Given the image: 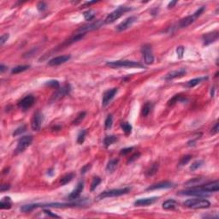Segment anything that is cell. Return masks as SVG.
<instances>
[{
	"mask_svg": "<svg viewBox=\"0 0 219 219\" xmlns=\"http://www.w3.org/2000/svg\"><path fill=\"white\" fill-rule=\"evenodd\" d=\"M180 100H182V96H181L180 94L175 95V96L172 98L171 99L169 100V102H168V105H169V106H172V105H174L175 104L178 103V101H180Z\"/></svg>",
	"mask_w": 219,
	"mask_h": 219,
	"instance_id": "d590c367",
	"label": "cell"
},
{
	"mask_svg": "<svg viewBox=\"0 0 219 219\" xmlns=\"http://www.w3.org/2000/svg\"><path fill=\"white\" fill-rule=\"evenodd\" d=\"M44 212H45V214L48 215V216H50V217H52V218H59V216H57V215H56V214L51 213V211H49V210H44Z\"/></svg>",
	"mask_w": 219,
	"mask_h": 219,
	"instance_id": "816d5d0a",
	"label": "cell"
},
{
	"mask_svg": "<svg viewBox=\"0 0 219 219\" xmlns=\"http://www.w3.org/2000/svg\"><path fill=\"white\" fill-rule=\"evenodd\" d=\"M121 128H122V131L125 133L126 134H131L132 132V126L129 122H122L121 123Z\"/></svg>",
	"mask_w": 219,
	"mask_h": 219,
	"instance_id": "f546056e",
	"label": "cell"
},
{
	"mask_svg": "<svg viewBox=\"0 0 219 219\" xmlns=\"http://www.w3.org/2000/svg\"><path fill=\"white\" fill-rule=\"evenodd\" d=\"M158 167H159V166H158V164H157V163L152 164V166L146 171V177H152V176H154V175L158 172Z\"/></svg>",
	"mask_w": 219,
	"mask_h": 219,
	"instance_id": "4316f807",
	"label": "cell"
},
{
	"mask_svg": "<svg viewBox=\"0 0 219 219\" xmlns=\"http://www.w3.org/2000/svg\"><path fill=\"white\" fill-rule=\"evenodd\" d=\"M26 126L25 125H22V126H21V127H19L17 128L16 130H15V132L13 133V136H16V135H20L21 134H22V133H24L25 131H26Z\"/></svg>",
	"mask_w": 219,
	"mask_h": 219,
	"instance_id": "60d3db41",
	"label": "cell"
},
{
	"mask_svg": "<svg viewBox=\"0 0 219 219\" xmlns=\"http://www.w3.org/2000/svg\"><path fill=\"white\" fill-rule=\"evenodd\" d=\"M133 150H134V147H133V146H131V147H127V148L122 149L121 152H120V154H121V155H123V156H125V155H127L128 153H130Z\"/></svg>",
	"mask_w": 219,
	"mask_h": 219,
	"instance_id": "ee69618b",
	"label": "cell"
},
{
	"mask_svg": "<svg viewBox=\"0 0 219 219\" xmlns=\"http://www.w3.org/2000/svg\"><path fill=\"white\" fill-rule=\"evenodd\" d=\"M203 42L205 45H208L212 43L215 42L218 39V31H213L208 34H205L203 37Z\"/></svg>",
	"mask_w": 219,
	"mask_h": 219,
	"instance_id": "4fadbf2b",
	"label": "cell"
},
{
	"mask_svg": "<svg viewBox=\"0 0 219 219\" xmlns=\"http://www.w3.org/2000/svg\"><path fill=\"white\" fill-rule=\"evenodd\" d=\"M191 159H192V156H191V155H186V156H184V157L182 158V159L180 160L179 165H180V166H183V165L188 164Z\"/></svg>",
	"mask_w": 219,
	"mask_h": 219,
	"instance_id": "ab89813d",
	"label": "cell"
},
{
	"mask_svg": "<svg viewBox=\"0 0 219 219\" xmlns=\"http://www.w3.org/2000/svg\"><path fill=\"white\" fill-rule=\"evenodd\" d=\"M175 185L174 183L171 182H162L157 183V184H153L152 186H150L149 188H147V191H152V190H157V189H165V188H174Z\"/></svg>",
	"mask_w": 219,
	"mask_h": 219,
	"instance_id": "2e32d148",
	"label": "cell"
},
{
	"mask_svg": "<svg viewBox=\"0 0 219 219\" xmlns=\"http://www.w3.org/2000/svg\"><path fill=\"white\" fill-rule=\"evenodd\" d=\"M95 3H97V1H92V2H86L85 4H83L81 7H86L87 6V5H90V4H95Z\"/></svg>",
	"mask_w": 219,
	"mask_h": 219,
	"instance_id": "9f6ffc18",
	"label": "cell"
},
{
	"mask_svg": "<svg viewBox=\"0 0 219 219\" xmlns=\"http://www.w3.org/2000/svg\"><path fill=\"white\" fill-rule=\"evenodd\" d=\"M86 116V112L85 111H82V112H80L79 114L77 115V116L75 117V119L73 121L74 125H79L80 122H82V120L85 118Z\"/></svg>",
	"mask_w": 219,
	"mask_h": 219,
	"instance_id": "1f68e13d",
	"label": "cell"
},
{
	"mask_svg": "<svg viewBox=\"0 0 219 219\" xmlns=\"http://www.w3.org/2000/svg\"><path fill=\"white\" fill-rule=\"evenodd\" d=\"M207 80V77H199V78H195V79H193L191 80H189L188 81L187 83H186V86L187 87H188V88H192V87H194L195 86L199 85L200 83H201L203 80Z\"/></svg>",
	"mask_w": 219,
	"mask_h": 219,
	"instance_id": "d4e9b609",
	"label": "cell"
},
{
	"mask_svg": "<svg viewBox=\"0 0 219 219\" xmlns=\"http://www.w3.org/2000/svg\"><path fill=\"white\" fill-rule=\"evenodd\" d=\"M195 19L196 18L194 16H187L185 18L182 19L179 22V27L180 28H186V27H188L190 24H192L194 22Z\"/></svg>",
	"mask_w": 219,
	"mask_h": 219,
	"instance_id": "44dd1931",
	"label": "cell"
},
{
	"mask_svg": "<svg viewBox=\"0 0 219 219\" xmlns=\"http://www.w3.org/2000/svg\"><path fill=\"white\" fill-rule=\"evenodd\" d=\"M130 189L128 188H117V189H110V190H106L97 197V200H103L105 198H111V197H117L123 194H127L129 193Z\"/></svg>",
	"mask_w": 219,
	"mask_h": 219,
	"instance_id": "277c9868",
	"label": "cell"
},
{
	"mask_svg": "<svg viewBox=\"0 0 219 219\" xmlns=\"http://www.w3.org/2000/svg\"><path fill=\"white\" fill-rule=\"evenodd\" d=\"M112 123H113V117L111 115H109L107 116V118L105 119V122H104V127L105 129H110V128L112 127Z\"/></svg>",
	"mask_w": 219,
	"mask_h": 219,
	"instance_id": "8d00e7d4",
	"label": "cell"
},
{
	"mask_svg": "<svg viewBox=\"0 0 219 219\" xmlns=\"http://www.w3.org/2000/svg\"><path fill=\"white\" fill-rule=\"evenodd\" d=\"M201 181H202L201 178H195L194 180H190V181H188V182L186 183V186H190V185L194 186V185H198V184H200V182Z\"/></svg>",
	"mask_w": 219,
	"mask_h": 219,
	"instance_id": "b9f144b4",
	"label": "cell"
},
{
	"mask_svg": "<svg viewBox=\"0 0 219 219\" xmlns=\"http://www.w3.org/2000/svg\"><path fill=\"white\" fill-rule=\"evenodd\" d=\"M86 134V130H82L80 131L78 134V137H77V143L78 144H82L85 140Z\"/></svg>",
	"mask_w": 219,
	"mask_h": 219,
	"instance_id": "74e56055",
	"label": "cell"
},
{
	"mask_svg": "<svg viewBox=\"0 0 219 219\" xmlns=\"http://www.w3.org/2000/svg\"><path fill=\"white\" fill-rule=\"evenodd\" d=\"M181 195H186V196H196V197H208L210 196V194L206 191L202 190L199 187H194L193 188L188 189V190H184V191H180L178 193Z\"/></svg>",
	"mask_w": 219,
	"mask_h": 219,
	"instance_id": "8992f818",
	"label": "cell"
},
{
	"mask_svg": "<svg viewBox=\"0 0 219 219\" xmlns=\"http://www.w3.org/2000/svg\"><path fill=\"white\" fill-rule=\"evenodd\" d=\"M30 68L29 65H20V66H16L13 69L11 70V73L12 74H19L23 72V71H26L27 69H28Z\"/></svg>",
	"mask_w": 219,
	"mask_h": 219,
	"instance_id": "4dcf8cb0",
	"label": "cell"
},
{
	"mask_svg": "<svg viewBox=\"0 0 219 219\" xmlns=\"http://www.w3.org/2000/svg\"><path fill=\"white\" fill-rule=\"evenodd\" d=\"M74 177V175L73 173H69V174L64 175V176L61 178V180H60V185L64 186V185H66L67 183L70 182L73 180Z\"/></svg>",
	"mask_w": 219,
	"mask_h": 219,
	"instance_id": "484cf974",
	"label": "cell"
},
{
	"mask_svg": "<svg viewBox=\"0 0 219 219\" xmlns=\"http://www.w3.org/2000/svg\"><path fill=\"white\" fill-rule=\"evenodd\" d=\"M178 206V203L174 200H168L163 203V208L164 210H175Z\"/></svg>",
	"mask_w": 219,
	"mask_h": 219,
	"instance_id": "7402d4cb",
	"label": "cell"
},
{
	"mask_svg": "<svg viewBox=\"0 0 219 219\" xmlns=\"http://www.w3.org/2000/svg\"><path fill=\"white\" fill-rule=\"evenodd\" d=\"M43 122H44V115L42 112L38 110L34 114L32 121H31V126H32L33 130L39 131L42 126Z\"/></svg>",
	"mask_w": 219,
	"mask_h": 219,
	"instance_id": "ba28073f",
	"label": "cell"
},
{
	"mask_svg": "<svg viewBox=\"0 0 219 219\" xmlns=\"http://www.w3.org/2000/svg\"><path fill=\"white\" fill-rule=\"evenodd\" d=\"M6 69H7L6 66H4V64H1V66H0V71H1V73L4 72V71H5Z\"/></svg>",
	"mask_w": 219,
	"mask_h": 219,
	"instance_id": "11a10c76",
	"label": "cell"
},
{
	"mask_svg": "<svg viewBox=\"0 0 219 219\" xmlns=\"http://www.w3.org/2000/svg\"><path fill=\"white\" fill-rule=\"evenodd\" d=\"M218 133V123H216V125L214 126V128L212 129V134H216Z\"/></svg>",
	"mask_w": 219,
	"mask_h": 219,
	"instance_id": "f5cc1de1",
	"label": "cell"
},
{
	"mask_svg": "<svg viewBox=\"0 0 219 219\" xmlns=\"http://www.w3.org/2000/svg\"><path fill=\"white\" fill-rule=\"evenodd\" d=\"M106 65L113 69L117 68H145L144 64L139 62L129 61V60H118V61L107 62Z\"/></svg>",
	"mask_w": 219,
	"mask_h": 219,
	"instance_id": "6da1fadb",
	"label": "cell"
},
{
	"mask_svg": "<svg viewBox=\"0 0 219 219\" xmlns=\"http://www.w3.org/2000/svg\"><path fill=\"white\" fill-rule=\"evenodd\" d=\"M184 51H185V49L183 46H178L177 48V53L178 58H182L183 54H184Z\"/></svg>",
	"mask_w": 219,
	"mask_h": 219,
	"instance_id": "7bdbcfd3",
	"label": "cell"
},
{
	"mask_svg": "<svg viewBox=\"0 0 219 219\" xmlns=\"http://www.w3.org/2000/svg\"><path fill=\"white\" fill-rule=\"evenodd\" d=\"M83 16H84V18L86 21L91 22L92 20H93L94 17H95V13H94L93 10H86V11L83 13Z\"/></svg>",
	"mask_w": 219,
	"mask_h": 219,
	"instance_id": "d6a6232c",
	"label": "cell"
},
{
	"mask_svg": "<svg viewBox=\"0 0 219 219\" xmlns=\"http://www.w3.org/2000/svg\"><path fill=\"white\" fill-rule=\"evenodd\" d=\"M70 58H71V57L69 55H63L59 57H56L48 62V64L50 66H57V65H60V64H63L68 62Z\"/></svg>",
	"mask_w": 219,
	"mask_h": 219,
	"instance_id": "5bb4252c",
	"label": "cell"
},
{
	"mask_svg": "<svg viewBox=\"0 0 219 219\" xmlns=\"http://www.w3.org/2000/svg\"><path fill=\"white\" fill-rule=\"evenodd\" d=\"M100 182H101V179L99 178V177H94L93 178V180H92V182L91 183V191L92 192V191H94L95 189H96V188H97L98 186L100 184Z\"/></svg>",
	"mask_w": 219,
	"mask_h": 219,
	"instance_id": "e575fe53",
	"label": "cell"
},
{
	"mask_svg": "<svg viewBox=\"0 0 219 219\" xmlns=\"http://www.w3.org/2000/svg\"><path fill=\"white\" fill-rule=\"evenodd\" d=\"M10 188V186L9 184H3V185H1V187H0V191H1V192H4V191L9 190Z\"/></svg>",
	"mask_w": 219,
	"mask_h": 219,
	"instance_id": "f907efd6",
	"label": "cell"
},
{
	"mask_svg": "<svg viewBox=\"0 0 219 219\" xmlns=\"http://www.w3.org/2000/svg\"><path fill=\"white\" fill-rule=\"evenodd\" d=\"M45 85L48 86L50 87H53V88H59V82L57 80H49L45 83Z\"/></svg>",
	"mask_w": 219,
	"mask_h": 219,
	"instance_id": "f35d334b",
	"label": "cell"
},
{
	"mask_svg": "<svg viewBox=\"0 0 219 219\" xmlns=\"http://www.w3.org/2000/svg\"><path fill=\"white\" fill-rule=\"evenodd\" d=\"M203 164H204V161L203 160H197V161H195V162H194L193 164H191L190 171H195L196 170H198L199 168H200Z\"/></svg>",
	"mask_w": 219,
	"mask_h": 219,
	"instance_id": "836d02e7",
	"label": "cell"
},
{
	"mask_svg": "<svg viewBox=\"0 0 219 219\" xmlns=\"http://www.w3.org/2000/svg\"><path fill=\"white\" fill-rule=\"evenodd\" d=\"M186 73H187V71L184 69H177V70H173V71L169 72V73L165 75V80H171L176 79V78H180V77H182L183 75H185Z\"/></svg>",
	"mask_w": 219,
	"mask_h": 219,
	"instance_id": "ac0fdd59",
	"label": "cell"
},
{
	"mask_svg": "<svg viewBox=\"0 0 219 219\" xmlns=\"http://www.w3.org/2000/svg\"><path fill=\"white\" fill-rule=\"evenodd\" d=\"M83 188H84V182H80L77 184L76 188L74 189L73 192L69 195L68 199L69 200H76L78 199L80 197V195L81 194V192L83 191Z\"/></svg>",
	"mask_w": 219,
	"mask_h": 219,
	"instance_id": "e0dca14e",
	"label": "cell"
},
{
	"mask_svg": "<svg viewBox=\"0 0 219 219\" xmlns=\"http://www.w3.org/2000/svg\"><path fill=\"white\" fill-rule=\"evenodd\" d=\"M137 21V17L136 16H129L127 19H125L123 22H122L119 25H117L116 27V31L117 32H122V31L126 30L129 28L132 25L134 24V22Z\"/></svg>",
	"mask_w": 219,
	"mask_h": 219,
	"instance_id": "30bf717a",
	"label": "cell"
},
{
	"mask_svg": "<svg viewBox=\"0 0 219 219\" xmlns=\"http://www.w3.org/2000/svg\"><path fill=\"white\" fill-rule=\"evenodd\" d=\"M177 4V1H172V2H171L169 4H168V8L169 9H171V8H173V7L175 6L176 4Z\"/></svg>",
	"mask_w": 219,
	"mask_h": 219,
	"instance_id": "db71d44e",
	"label": "cell"
},
{
	"mask_svg": "<svg viewBox=\"0 0 219 219\" xmlns=\"http://www.w3.org/2000/svg\"><path fill=\"white\" fill-rule=\"evenodd\" d=\"M46 4H45V3H44V2H39V4H38V5H37V8H38V10L39 11H44L45 9H46Z\"/></svg>",
	"mask_w": 219,
	"mask_h": 219,
	"instance_id": "bcb514c9",
	"label": "cell"
},
{
	"mask_svg": "<svg viewBox=\"0 0 219 219\" xmlns=\"http://www.w3.org/2000/svg\"><path fill=\"white\" fill-rule=\"evenodd\" d=\"M91 168V164H86L85 166H83L82 168H81V170H80V173L81 174H85L86 173L87 171H89V169Z\"/></svg>",
	"mask_w": 219,
	"mask_h": 219,
	"instance_id": "c3c4849f",
	"label": "cell"
},
{
	"mask_svg": "<svg viewBox=\"0 0 219 219\" xmlns=\"http://www.w3.org/2000/svg\"><path fill=\"white\" fill-rule=\"evenodd\" d=\"M34 102H35V98L33 95H28L19 102L18 106L21 109L26 110L29 109L30 107H32Z\"/></svg>",
	"mask_w": 219,
	"mask_h": 219,
	"instance_id": "8fae6325",
	"label": "cell"
},
{
	"mask_svg": "<svg viewBox=\"0 0 219 219\" xmlns=\"http://www.w3.org/2000/svg\"><path fill=\"white\" fill-rule=\"evenodd\" d=\"M118 162H119V160L116 159H116H111V160H110L109 162H108V164H107V166H106V171H107V172H110V173L114 172L115 170L116 169V167H117Z\"/></svg>",
	"mask_w": 219,
	"mask_h": 219,
	"instance_id": "603a6c76",
	"label": "cell"
},
{
	"mask_svg": "<svg viewBox=\"0 0 219 219\" xmlns=\"http://www.w3.org/2000/svg\"><path fill=\"white\" fill-rule=\"evenodd\" d=\"M140 156V152H138V153H135V154H134L131 158H128V163H132V162H134V160H136L137 158H139Z\"/></svg>",
	"mask_w": 219,
	"mask_h": 219,
	"instance_id": "681fc988",
	"label": "cell"
},
{
	"mask_svg": "<svg viewBox=\"0 0 219 219\" xmlns=\"http://www.w3.org/2000/svg\"><path fill=\"white\" fill-rule=\"evenodd\" d=\"M47 175L50 176V177H52L53 175H54V171H53V169H51V170H49L48 172H47Z\"/></svg>",
	"mask_w": 219,
	"mask_h": 219,
	"instance_id": "6f0895ef",
	"label": "cell"
},
{
	"mask_svg": "<svg viewBox=\"0 0 219 219\" xmlns=\"http://www.w3.org/2000/svg\"><path fill=\"white\" fill-rule=\"evenodd\" d=\"M142 53L144 57V60L146 64H152L154 62V56L152 54V46L149 45H146L142 47Z\"/></svg>",
	"mask_w": 219,
	"mask_h": 219,
	"instance_id": "9c48e42d",
	"label": "cell"
},
{
	"mask_svg": "<svg viewBox=\"0 0 219 219\" xmlns=\"http://www.w3.org/2000/svg\"><path fill=\"white\" fill-rule=\"evenodd\" d=\"M9 37H10V35H9L8 34H3L2 36L0 37V45H3L8 40Z\"/></svg>",
	"mask_w": 219,
	"mask_h": 219,
	"instance_id": "f6af8a7d",
	"label": "cell"
},
{
	"mask_svg": "<svg viewBox=\"0 0 219 219\" xmlns=\"http://www.w3.org/2000/svg\"><path fill=\"white\" fill-rule=\"evenodd\" d=\"M183 205L192 209H206L211 206L210 201L204 199H189L185 201Z\"/></svg>",
	"mask_w": 219,
	"mask_h": 219,
	"instance_id": "7a4b0ae2",
	"label": "cell"
},
{
	"mask_svg": "<svg viewBox=\"0 0 219 219\" xmlns=\"http://www.w3.org/2000/svg\"><path fill=\"white\" fill-rule=\"evenodd\" d=\"M117 91H118L117 88H112V89H109L106 92H104V93L103 94V99H102L103 106H106L112 100V98L115 97Z\"/></svg>",
	"mask_w": 219,
	"mask_h": 219,
	"instance_id": "7c38bea8",
	"label": "cell"
},
{
	"mask_svg": "<svg viewBox=\"0 0 219 219\" xmlns=\"http://www.w3.org/2000/svg\"><path fill=\"white\" fill-rule=\"evenodd\" d=\"M32 141H33V137L31 135H26V136L22 137L19 140L18 144H17L16 148V153L19 154V153L24 152L25 150L30 146Z\"/></svg>",
	"mask_w": 219,
	"mask_h": 219,
	"instance_id": "52a82bcc",
	"label": "cell"
},
{
	"mask_svg": "<svg viewBox=\"0 0 219 219\" xmlns=\"http://www.w3.org/2000/svg\"><path fill=\"white\" fill-rule=\"evenodd\" d=\"M12 206V202L10 197H4L2 199V200L0 202V209L4 210V209H10Z\"/></svg>",
	"mask_w": 219,
	"mask_h": 219,
	"instance_id": "cb8c5ba5",
	"label": "cell"
},
{
	"mask_svg": "<svg viewBox=\"0 0 219 219\" xmlns=\"http://www.w3.org/2000/svg\"><path fill=\"white\" fill-rule=\"evenodd\" d=\"M132 9L129 8V7H126V6H120L118 7L116 10H115L114 11L109 14L107 16V17L105 18L104 20V23L106 24H110V23H113L115 21H116L117 19H119L124 13L128 12V11H130Z\"/></svg>",
	"mask_w": 219,
	"mask_h": 219,
	"instance_id": "3957f363",
	"label": "cell"
},
{
	"mask_svg": "<svg viewBox=\"0 0 219 219\" xmlns=\"http://www.w3.org/2000/svg\"><path fill=\"white\" fill-rule=\"evenodd\" d=\"M204 10H205V7L204 6L201 7V8H200V9H199V10H198L196 12H194V14L193 16H194L195 18H197V17H199V16H200L202 13L204 12Z\"/></svg>",
	"mask_w": 219,
	"mask_h": 219,
	"instance_id": "7dc6e473",
	"label": "cell"
},
{
	"mask_svg": "<svg viewBox=\"0 0 219 219\" xmlns=\"http://www.w3.org/2000/svg\"><path fill=\"white\" fill-rule=\"evenodd\" d=\"M158 200L157 197H152V198H146V199H140L134 202V206H147L152 205L153 203H155Z\"/></svg>",
	"mask_w": 219,
	"mask_h": 219,
	"instance_id": "d6986e66",
	"label": "cell"
},
{
	"mask_svg": "<svg viewBox=\"0 0 219 219\" xmlns=\"http://www.w3.org/2000/svg\"><path fill=\"white\" fill-rule=\"evenodd\" d=\"M202 190L206 191L207 193H212V192H218L219 190V182L218 181H215L212 182H209L204 185L203 187H200Z\"/></svg>",
	"mask_w": 219,
	"mask_h": 219,
	"instance_id": "ffe728a7",
	"label": "cell"
},
{
	"mask_svg": "<svg viewBox=\"0 0 219 219\" xmlns=\"http://www.w3.org/2000/svg\"><path fill=\"white\" fill-rule=\"evenodd\" d=\"M104 23V21H102V20H98V21H95L93 22H90L88 24L83 25L81 27H80L77 30V33L78 34H86L89 31H92L95 30V29H98L99 28H101L102 26Z\"/></svg>",
	"mask_w": 219,
	"mask_h": 219,
	"instance_id": "5b68a950",
	"label": "cell"
},
{
	"mask_svg": "<svg viewBox=\"0 0 219 219\" xmlns=\"http://www.w3.org/2000/svg\"><path fill=\"white\" fill-rule=\"evenodd\" d=\"M117 138L116 136H114V135H110V136H106L104 140V146L105 147H109L110 145H112L114 142H116Z\"/></svg>",
	"mask_w": 219,
	"mask_h": 219,
	"instance_id": "f1b7e54d",
	"label": "cell"
},
{
	"mask_svg": "<svg viewBox=\"0 0 219 219\" xmlns=\"http://www.w3.org/2000/svg\"><path fill=\"white\" fill-rule=\"evenodd\" d=\"M70 91H71L70 86L66 84L65 86H63L62 88H58V90L53 94V96L51 98V100H57V99H58L60 98L63 97V96L69 94L70 92Z\"/></svg>",
	"mask_w": 219,
	"mask_h": 219,
	"instance_id": "9a60e30c",
	"label": "cell"
},
{
	"mask_svg": "<svg viewBox=\"0 0 219 219\" xmlns=\"http://www.w3.org/2000/svg\"><path fill=\"white\" fill-rule=\"evenodd\" d=\"M152 109V104L150 102H147L146 103L143 107H142V110H141V114L143 116H146L149 115V113L151 112V110Z\"/></svg>",
	"mask_w": 219,
	"mask_h": 219,
	"instance_id": "83f0119b",
	"label": "cell"
}]
</instances>
